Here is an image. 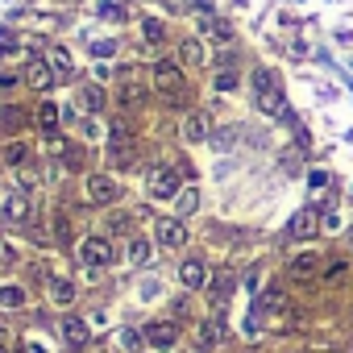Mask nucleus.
I'll return each mask as SVG.
<instances>
[{"instance_id":"obj_4","label":"nucleus","mask_w":353,"mask_h":353,"mask_svg":"<svg viewBox=\"0 0 353 353\" xmlns=\"http://www.w3.org/2000/svg\"><path fill=\"white\" fill-rule=\"evenodd\" d=\"M154 237H158V245H162V250H179V245L188 241V229H183V221H179V216H162V221L154 225Z\"/></svg>"},{"instance_id":"obj_24","label":"nucleus","mask_w":353,"mask_h":353,"mask_svg":"<svg viewBox=\"0 0 353 353\" xmlns=\"http://www.w3.org/2000/svg\"><path fill=\"white\" fill-rule=\"evenodd\" d=\"M129 262H133V266H145V262H150V241H145V237H133V241H129Z\"/></svg>"},{"instance_id":"obj_26","label":"nucleus","mask_w":353,"mask_h":353,"mask_svg":"<svg viewBox=\"0 0 353 353\" xmlns=\"http://www.w3.org/2000/svg\"><path fill=\"white\" fill-rule=\"evenodd\" d=\"M5 158H9V166H21V162L30 158V145H26V141H9V150H5Z\"/></svg>"},{"instance_id":"obj_32","label":"nucleus","mask_w":353,"mask_h":353,"mask_svg":"<svg viewBox=\"0 0 353 353\" xmlns=\"http://www.w3.org/2000/svg\"><path fill=\"white\" fill-rule=\"evenodd\" d=\"M341 274H345V262H328L324 266V279H341Z\"/></svg>"},{"instance_id":"obj_14","label":"nucleus","mask_w":353,"mask_h":353,"mask_svg":"<svg viewBox=\"0 0 353 353\" xmlns=\"http://www.w3.org/2000/svg\"><path fill=\"white\" fill-rule=\"evenodd\" d=\"M34 121H38V129H42L46 137H54V133H59V121H63V112H59V104H38Z\"/></svg>"},{"instance_id":"obj_15","label":"nucleus","mask_w":353,"mask_h":353,"mask_svg":"<svg viewBox=\"0 0 353 353\" xmlns=\"http://www.w3.org/2000/svg\"><path fill=\"white\" fill-rule=\"evenodd\" d=\"M5 221H9V225H26V221H30V196L13 192L9 204H5Z\"/></svg>"},{"instance_id":"obj_1","label":"nucleus","mask_w":353,"mask_h":353,"mask_svg":"<svg viewBox=\"0 0 353 353\" xmlns=\"http://www.w3.org/2000/svg\"><path fill=\"white\" fill-rule=\"evenodd\" d=\"M150 83H154V92H162L166 100L183 104V67H179V63H170V59L154 63V71H150Z\"/></svg>"},{"instance_id":"obj_17","label":"nucleus","mask_w":353,"mask_h":353,"mask_svg":"<svg viewBox=\"0 0 353 353\" xmlns=\"http://www.w3.org/2000/svg\"><path fill=\"white\" fill-rule=\"evenodd\" d=\"M204 137H208V117L204 112H192L183 121V141H204Z\"/></svg>"},{"instance_id":"obj_20","label":"nucleus","mask_w":353,"mask_h":353,"mask_svg":"<svg viewBox=\"0 0 353 353\" xmlns=\"http://www.w3.org/2000/svg\"><path fill=\"white\" fill-rule=\"evenodd\" d=\"M200 208V192L196 188H183L179 196H174V212H179V216H192Z\"/></svg>"},{"instance_id":"obj_21","label":"nucleus","mask_w":353,"mask_h":353,"mask_svg":"<svg viewBox=\"0 0 353 353\" xmlns=\"http://www.w3.org/2000/svg\"><path fill=\"white\" fill-rule=\"evenodd\" d=\"M46 59H50V67H54L59 75H71V67H75V63H71V50H67V46H50V50H46Z\"/></svg>"},{"instance_id":"obj_27","label":"nucleus","mask_w":353,"mask_h":353,"mask_svg":"<svg viewBox=\"0 0 353 353\" xmlns=\"http://www.w3.org/2000/svg\"><path fill=\"white\" fill-rule=\"evenodd\" d=\"M216 341H221V324H216V320H208V324H200V345H204V349H212Z\"/></svg>"},{"instance_id":"obj_9","label":"nucleus","mask_w":353,"mask_h":353,"mask_svg":"<svg viewBox=\"0 0 353 353\" xmlns=\"http://www.w3.org/2000/svg\"><path fill=\"white\" fill-rule=\"evenodd\" d=\"M26 83L34 88V92H46L50 83H54V67H50V59H30V67H26Z\"/></svg>"},{"instance_id":"obj_5","label":"nucleus","mask_w":353,"mask_h":353,"mask_svg":"<svg viewBox=\"0 0 353 353\" xmlns=\"http://www.w3.org/2000/svg\"><path fill=\"white\" fill-rule=\"evenodd\" d=\"M79 262L100 270V266H108V262H112V245H108L104 237H83V241H79Z\"/></svg>"},{"instance_id":"obj_18","label":"nucleus","mask_w":353,"mask_h":353,"mask_svg":"<svg viewBox=\"0 0 353 353\" xmlns=\"http://www.w3.org/2000/svg\"><path fill=\"white\" fill-rule=\"evenodd\" d=\"M50 299H54L59 307H71V303H75V283H71V279H50Z\"/></svg>"},{"instance_id":"obj_23","label":"nucleus","mask_w":353,"mask_h":353,"mask_svg":"<svg viewBox=\"0 0 353 353\" xmlns=\"http://www.w3.org/2000/svg\"><path fill=\"white\" fill-rule=\"evenodd\" d=\"M79 100H83L88 112H100V108H104V88H100V83H88V88L79 92Z\"/></svg>"},{"instance_id":"obj_7","label":"nucleus","mask_w":353,"mask_h":353,"mask_svg":"<svg viewBox=\"0 0 353 353\" xmlns=\"http://www.w3.org/2000/svg\"><path fill=\"white\" fill-rule=\"evenodd\" d=\"M287 233H291L295 241H307V237H316V233H320V212H316V208H299V212L291 216Z\"/></svg>"},{"instance_id":"obj_11","label":"nucleus","mask_w":353,"mask_h":353,"mask_svg":"<svg viewBox=\"0 0 353 353\" xmlns=\"http://www.w3.org/2000/svg\"><path fill=\"white\" fill-rule=\"evenodd\" d=\"M141 100H145V83L125 71V75H121V108H137Z\"/></svg>"},{"instance_id":"obj_6","label":"nucleus","mask_w":353,"mask_h":353,"mask_svg":"<svg viewBox=\"0 0 353 353\" xmlns=\"http://www.w3.org/2000/svg\"><path fill=\"white\" fill-rule=\"evenodd\" d=\"M145 345L150 349H174V341H179V324L174 320H158V324H145Z\"/></svg>"},{"instance_id":"obj_2","label":"nucleus","mask_w":353,"mask_h":353,"mask_svg":"<svg viewBox=\"0 0 353 353\" xmlns=\"http://www.w3.org/2000/svg\"><path fill=\"white\" fill-rule=\"evenodd\" d=\"M254 96H258V108L270 112V117H283V96H279V83L270 79V71H254Z\"/></svg>"},{"instance_id":"obj_3","label":"nucleus","mask_w":353,"mask_h":353,"mask_svg":"<svg viewBox=\"0 0 353 353\" xmlns=\"http://www.w3.org/2000/svg\"><path fill=\"white\" fill-rule=\"evenodd\" d=\"M183 188H179V170L174 166H158L154 174H150V196L154 200H174Z\"/></svg>"},{"instance_id":"obj_8","label":"nucleus","mask_w":353,"mask_h":353,"mask_svg":"<svg viewBox=\"0 0 353 353\" xmlns=\"http://www.w3.org/2000/svg\"><path fill=\"white\" fill-rule=\"evenodd\" d=\"M121 192H117V179L112 174H88V200L92 204H112Z\"/></svg>"},{"instance_id":"obj_19","label":"nucleus","mask_w":353,"mask_h":353,"mask_svg":"<svg viewBox=\"0 0 353 353\" xmlns=\"http://www.w3.org/2000/svg\"><path fill=\"white\" fill-rule=\"evenodd\" d=\"M0 307H5V312L26 307V291H21L17 283H5V287H0Z\"/></svg>"},{"instance_id":"obj_22","label":"nucleus","mask_w":353,"mask_h":353,"mask_svg":"<svg viewBox=\"0 0 353 353\" xmlns=\"http://www.w3.org/2000/svg\"><path fill=\"white\" fill-rule=\"evenodd\" d=\"M212 88H216V92H237V88H241V75H237L233 67H221L216 79H212Z\"/></svg>"},{"instance_id":"obj_12","label":"nucleus","mask_w":353,"mask_h":353,"mask_svg":"<svg viewBox=\"0 0 353 353\" xmlns=\"http://www.w3.org/2000/svg\"><path fill=\"white\" fill-rule=\"evenodd\" d=\"M88 336H92L88 320H79V316H67V320H63V341H67L71 349H83V345H88Z\"/></svg>"},{"instance_id":"obj_16","label":"nucleus","mask_w":353,"mask_h":353,"mask_svg":"<svg viewBox=\"0 0 353 353\" xmlns=\"http://www.w3.org/2000/svg\"><path fill=\"white\" fill-rule=\"evenodd\" d=\"M316 270H320V258H316V254H299V258H291V266H287L291 279H316Z\"/></svg>"},{"instance_id":"obj_30","label":"nucleus","mask_w":353,"mask_h":353,"mask_svg":"<svg viewBox=\"0 0 353 353\" xmlns=\"http://www.w3.org/2000/svg\"><path fill=\"white\" fill-rule=\"evenodd\" d=\"M21 121H26V117H21V108H17V104H9V108H5V121H0V125H5V133H13Z\"/></svg>"},{"instance_id":"obj_28","label":"nucleus","mask_w":353,"mask_h":353,"mask_svg":"<svg viewBox=\"0 0 353 353\" xmlns=\"http://www.w3.org/2000/svg\"><path fill=\"white\" fill-rule=\"evenodd\" d=\"M162 34H166V30H162V21H154V17H150V21H141V38H145V42H154V46H158V42H162Z\"/></svg>"},{"instance_id":"obj_13","label":"nucleus","mask_w":353,"mask_h":353,"mask_svg":"<svg viewBox=\"0 0 353 353\" xmlns=\"http://www.w3.org/2000/svg\"><path fill=\"white\" fill-rule=\"evenodd\" d=\"M204 59H208V50H204L200 38H183V42H179V63H188V67H204Z\"/></svg>"},{"instance_id":"obj_31","label":"nucleus","mask_w":353,"mask_h":353,"mask_svg":"<svg viewBox=\"0 0 353 353\" xmlns=\"http://www.w3.org/2000/svg\"><path fill=\"white\" fill-rule=\"evenodd\" d=\"M328 188V174L324 170H312V192H324Z\"/></svg>"},{"instance_id":"obj_29","label":"nucleus","mask_w":353,"mask_h":353,"mask_svg":"<svg viewBox=\"0 0 353 353\" xmlns=\"http://www.w3.org/2000/svg\"><path fill=\"white\" fill-rule=\"evenodd\" d=\"M200 30H204L208 38H229V26H225V21H216V17H204V21H200Z\"/></svg>"},{"instance_id":"obj_25","label":"nucleus","mask_w":353,"mask_h":353,"mask_svg":"<svg viewBox=\"0 0 353 353\" xmlns=\"http://www.w3.org/2000/svg\"><path fill=\"white\" fill-rule=\"evenodd\" d=\"M287 307V295L279 291V287H270L266 295H262V312H283Z\"/></svg>"},{"instance_id":"obj_10","label":"nucleus","mask_w":353,"mask_h":353,"mask_svg":"<svg viewBox=\"0 0 353 353\" xmlns=\"http://www.w3.org/2000/svg\"><path fill=\"white\" fill-rule=\"evenodd\" d=\"M179 283H183L188 291H200V287H208V266H204L200 258H188V262L179 266Z\"/></svg>"}]
</instances>
